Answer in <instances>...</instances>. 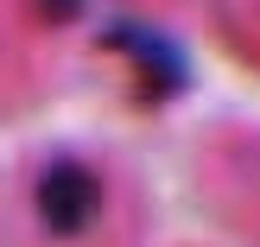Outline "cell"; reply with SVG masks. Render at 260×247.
<instances>
[{
	"mask_svg": "<svg viewBox=\"0 0 260 247\" xmlns=\"http://www.w3.org/2000/svg\"><path fill=\"white\" fill-rule=\"evenodd\" d=\"M32 216L45 222V235L83 241L108 216V184H102V171L89 159H51L32 178Z\"/></svg>",
	"mask_w": 260,
	"mask_h": 247,
	"instance_id": "1",
	"label": "cell"
},
{
	"mask_svg": "<svg viewBox=\"0 0 260 247\" xmlns=\"http://www.w3.org/2000/svg\"><path fill=\"white\" fill-rule=\"evenodd\" d=\"M114 45L127 51V63H134V76L146 83V101L172 95V89L184 83V70H178V51L165 45V38H146V32H114Z\"/></svg>",
	"mask_w": 260,
	"mask_h": 247,
	"instance_id": "2",
	"label": "cell"
},
{
	"mask_svg": "<svg viewBox=\"0 0 260 247\" xmlns=\"http://www.w3.org/2000/svg\"><path fill=\"white\" fill-rule=\"evenodd\" d=\"M32 13H38L45 25H70V19L89 13V0H32Z\"/></svg>",
	"mask_w": 260,
	"mask_h": 247,
	"instance_id": "3",
	"label": "cell"
}]
</instances>
